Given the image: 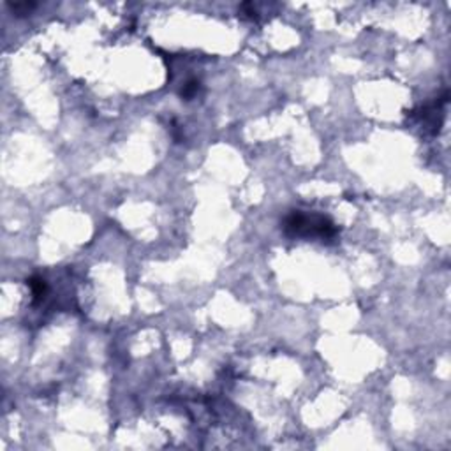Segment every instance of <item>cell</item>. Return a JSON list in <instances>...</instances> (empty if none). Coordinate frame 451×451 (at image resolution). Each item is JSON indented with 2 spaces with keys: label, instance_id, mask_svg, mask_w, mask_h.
Here are the masks:
<instances>
[{
  "label": "cell",
  "instance_id": "obj_1",
  "mask_svg": "<svg viewBox=\"0 0 451 451\" xmlns=\"http://www.w3.org/2000/svg\"><path fill=\"white\" fill-rule=\"evenodd\" d=\"M284 233L287 236H319L331 238L337 234V227L328 217L322 215H307L294 210L284 219Z\"/></svg>",
  "mask_w": 451,
  "mask_h": 451
},
{
  "label": "cell",
  "instance_id": "obj_2",
  "mask_svg": "<svg viewBox=\"0 0 451 451\" xmlns=\"http://www.w3.org/2000/svg\"><path fill=\"white\" fill-rule=\"evenodd\" d=\"M27 284H28V287H30V291H32L34 298H36V300L43 298V294L46 293V282H45V278L32 277V278H28Z\"/></svg>",
  "mask_w": 451,
  "mask_h": 451
},
{
  "label": "cell",
  "instance_id": "obj_3",
  "mask_svg": "<svg viewBox=\"0 0 451 451\" xmlns=\"http://www.w3.org/2000/svg\"><path fill=\"white\" fill-rule=\"evenodd\" d=\"M7 7L16 16H25V14H30L37 7V4H34V2H16V4H7Z\"/></svg>",
  "mask_w": 451,
  "mask_h": 451
},
{
  "label": "cell",
  "instance_id": "obj_4",
  "mask_svg": "<svg viewBox=\"0 0 451 451\" xmlns=\"http://www.w3.org/2000/svg\"><path fill=\"white\" fill-rule=\"evenodd\" d=\"M197 85H199V83H197L196 80L189 81V83H187L185 87L181 89V95H183V97H192L194 93H196V90H197Z\"/></svg>",
  "mask_w": 451,
  "mask_h": 451
}]
</instances>
